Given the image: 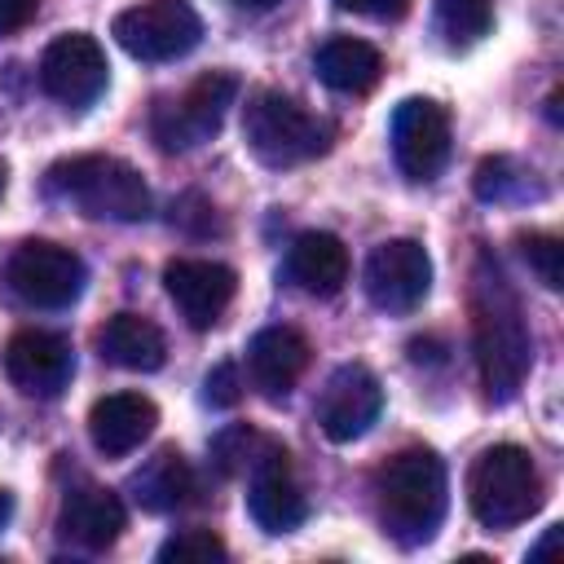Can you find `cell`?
I'll return each mask as SVG.
<instances>
[{
	"label": "cell",
	"mask_w": 564,
	"mask_h": 564,
	"mask_svg": "<svg viewBox=\"0 0 564 564\" xmlns=\"http://www.w3.org/2000/svg\"><path fill=\"white\" fill-rule=\"evenodd\" d=\"M247 370H251V383L278 401L286 397L300 375L308 370V339L295 330V326H264L256 330V339L247 344Z\"/></svg>",
	"instance_id": "cell-16"
},
{
	"label": "cell",
	"mask_w": 564,
	"mask_h": 564,
	"mask_svg": "<svg viewBox=\"0 0 564 564\" xmlns=\"http://www.w3.org/2000/svg\"><path fill=\"white\" fill-rule=\"evenodd\" d=\"M110 31L119 48L137 62H176L198 44L203 22L189 9V0H141L123 9Z\"/></svg>",
	"instance_id": "cell-7"
},
{
	"label": "cell",
	"mask_w": 564,
	"mask_h": 564,
	"mask_svg": "<svg viewBox=\"0 0 564 564\" xmlns=\"http://www.w3.org/2000/svg\"><path fill=\"white\" fill-rule=\"evenodd\" d=\"M511 185H520V176H511V159H485L476 167V194L480 198H511Z\"/></svg>",
	"instance_id": "cell-27"
},
{
	"label": "cell",
	"mask_w": 564,
	"mask_h": 564,
	"mask_svg": "<svg viewBox=\"0 0 564 564\" xmlns=\"http://www.w3.org/2000/svg\"><path fill=\"white\" fill-rule=\"evenodd\" d=\"M242 9H273V4H282V0H238Z\"/></svg>",
	"instance_id": "cell-33"
},
{
	"label": "cell",
	"mask_w": 564,
	"mask_h": 564,
	"mask_svg": "<svg viewBox=\"0 0 564 564\" xmlns=\"http://www.w3.org/2000/svg\"><path fill=\"white\" fill-rule=\"evenodd\" d=\"M106 79H110L106 53L84 31L57 35L44 48V57H40V88L48 97H57L62 106H88V101H97L106 93Z\"/></svg>",
	"instance_id": "cell-10"
},
{
	"label": "cell",
	"mask_w": 564,
	"mask_h": 564,
	"mask_svg": "<svg viewBox=\"0 0 564 564\" xmlns=\"http://www.w3.org/2000/svg\"><path fill=\"white\" fill-rule=\"evenodd\" d=\"M317 79L335 93H370L383 75V57L375 44L357 40V35H330L317 53H313Z\"/></svg>",
	"instance_id": "cell-20"
},
{
	"label": "cell",
	"mask_w": 564,
	"mask_h": 564,
	"mask_svg": "<svg viewBox=\"0 0 564 564\" xmlns=\"http://www.w3.org/2000/svg\"><path fill=\"white\" fill-rule=\"evenodd\" d=\"M379 410H383V388H379V379H375L366 366H357V361H352V366H339V370L326 379L322 397H317V423H322V432H326L335 445L366 436L370 423L379 419Z\"/></svg>",
	"instance_id": "cell-12"
},
{
	"label": "cell",
	"mask_w": 564,
	"mask_h": 564,
	"mask_svg": "<svg viewBox=\"0 0 564 564\" xmlns=\"http://www.w3.org/2000/svg\"><path fill=\"white\" fill-rule=\"evenodd\" d=\"M163 286H167L172 304L181 308V317L194 330H207L229 308V300L238 291V273L220 260H172L163 269Z\"/></svg>",
	"instance_id": "cell-14"
},
{
	"label": "cell",
	"mask_w": 564,
	"mask_h": 564,
	"mask_svg": "<svg viewBox=\"0 0 564 564\" xmlns=\"http://www.w3.org/2000/svg\"><path fill=\"white\" fill-rule=\"evenodd\" d=\"M467 502L485 529H511L542 507V476L524 445H489L467 471Z\"/></svg>",
	"instance_id": "cell-5"
},
{
	"label": "cell",
	"mask_w": 564,
	"mask_h": 564,
	"mask_svg": "<svg viewBox=\"0 0 564 564\" xmlns=\"http://www.w3.org/2000/svg\"><path fill=\"white\" fill-rule=\"evenodd\" d=\"M84 278H88L84 260L70 247L44 242V238L22 242L4 264L9 291L31 308H66V304H75L79 291H84Z\"/></svg>",
	"instance_id": "cell-8"
},
{
	"label": "cell",
	"mask_w": 564,
	"mask_h": 564,
	"mask_svg": "<svg viewBox=\"0 0 564 564\" xmlns=\"http://www.w3.org/2000/svg\"><path fill=\"white\" fill-rule=\"evenodd\" d=\"M555 542H560V524H551V529H546V538H542V542H538V546L529 551V560H542V555H546V551H551Z\"/></svg>",
	"instance_id": "cell-31"
},
{
	"label": "cell",
	"mask_w": 564,
	"mask_h": 564,
	"mask_svg": "<svg viewBox=\"0 0 564 564\" xmlns=\"http://www.w3.org/2000/svg\"><path fill=\"white\" fill-rule=\"evenodd\" d=\"M207 401L212 405H234L238 397H242V383H238V366L234 361H220L212 375H207Z\"/></svg>",
	"instance_id": "cell-28"
},
{
	"label": "cell",
	"mask_w": 564,
	"mask_h": 564,
	"mask_svg": "<svg viewBox=\"0 0 564 564\" xmlns=\"http://www.w3.org/2000/svg\"><path fill=\"white\" fill-rule=\"evenodd\" d=\"M471 344H476L485 397L494 405L511 401L533 366V339L507 273L489 251H480L471 269Z\"/></svg>",
	"instance_id": "cell-1"
},
{
	"label": "cell",
	"mask_w": 564,
	"mask_h": 564,
	"mask_svg": "<svg viewBox=\"0 0 564 564\" xmlns=\"http://www.w3.org/2000/svg\"><path fill=\"white\" fill-rule=\"evenodd\" d=\"M123 520H128V511H123L119 494L115 489H101V485H79L62 502V533L75 538L88 551L115 546L119 533H123Z\"/></svg>",
	"instance_id": "cell-18"
},
{
	"label": "cell",
	"mask_w": 564,
	"mask_h": 564,
	"mask_svg": "<svg viewBox=\"0 0 564 564\" xmlns=\"http://www.w3.org/2000/svg\"><path fill=\"white\" fill-rule=\"evenodd\" d=\"M520 251L546 291L564 286V247L555 234H520Z\"/></svg>",
	"instance_id": "cell-26"
},
{
	"label": "cell",
	"mask_w": 564,
	"mask_h": 564,
	"mask_svg": "<svg viewBox=\"0 0 564 564\" xmlns=\"http://www.w3.org/2000/svg\"><path fill=\"white\" fill-rule=\"evenodd\" d=\"M189 494H194V471H189V463H185L176 449H159V454L132 476V498H137V507H141V511H154V516L176 511Z\"/></svg>",
	"instance_id": "cell-22"
},
{
	"label": "cell",
	"mask_w": 564,
	"mask_h": 564,
	"mask_svg": "<svg viewBox=\"0 0 564 564\" xmlns=\"http://www.w3.org/2000/svg\"><path fill=\"white\" fill-rule=\"evenodd\" d=\"M366 295L383 313H410L432 291V260L414 238H388L366 256Z\"/></svg>",
	"instance_id": "cell-9"
},
{
	"label": "cell",
	"mask_w": 564,
	"mask_h": 564,
	"mask_svg": "<svg viewBox=\"0 0 564 564\" xmlns=\"http://www.w3.org/2000/svg\"><path fill=\"white\" fill-rule=\"evenodd\" d=\"M273 441H264L260 432H251V427H225L216 441H212V463L225 471V476H238V471H251L256 467V458L269 449Z\"/></svg>",
	"instance_id": "cell-24"
},
{
	"label": "cell",
	"mask_w": 564,
	"mask_h": 564,
	"mask_svg": "<svg viewBox=\"0 0 564 564\" xmlns=\"http://www.w3.org/2000/svg\"><path fill=\"white\" fill-rule=\"evenodd\" d=\"M97 348L106 361L123 366V370H159L167 357L163 330L141 317V313H115L106 317V326L97 330Z\"/></svg>",
	"instance_id": "cell-21"
},
{
	"label": "cell",
	"mask_w": 564,
	"mask_h": 564,
	"mask_svg": "<svg viewBox=\"0 0 564 564\" xmlns=\"http://www.w3.org/2000/svg\"><path fill=\"white\" fill-rule=\"evenodd\" d=\"M40 13V0H0V35L22 31Z\"/></svg>",
	"instance_id": "cell-30"
},
{
	"label": "cell",
	"mask_w": 564,
	"mask_h": 564,
	"mask_svg": "<svg viewBox=\"0 0 564 564\" xmlns=\"http://www.w3.org/2000/svg\"><path fill=\"white\" fill-rule=\"evenodd\" d=\"M392 154L410 181H432L449 159V115L432 97H405L392 110Z\"/></svg>",
	"instance_id": "cell-11"
},
{
	"label": "cell",
	"mask_w": 564,
	"mask_h": 564,
	"mask_svg": "<svg viewBox=\"0 0 564 564\" xmlns=\"http://www.w3.org/2000/svg\"><path fill=\"white\" fill-rule=\"evenodd\" d=\"M445 463L432 449H401L379 471V520L401 546L427 542L445 520Z\"/></svg>",
	"instance_id": "cell-3"
},
{
	"label": "cell",
	"mask_w": 564,
	"mask_h": 564,
	"mask_svg": "<svg viewBox=\"0 0 564 564\" xmlns=\"http://www.w3.org/2000/svg\"><path fill=\"white\" fill-rule=\"evenodd\" d=\"M159 423V405L141 392H110L88 410V436L106 458L132 454Z\"/></svg>",
	"instance_id": "cell-17"
},
{
	"label": "cell",
	"mask_w": 564,
	"mask_h": 564,
	"mask_svg": "<svg viewBox=\"0 0 564 564\" xmlns=\"http://www.w3.org/2000/svg\"><path fill=\"white\" fill-rule=\"evenodd\" d=\"M4 375L26 397H57L75 375L70 339L57 330H18L4 344Z\"/></svg>",
	"instance_id": "cell-13"
},
{
	"label": "cell",
	"mask_w": 564,
	"mask_h": 564,
	"mask_svg": "<svg viewBox=\"0 0 564 564\" xmlns=\"http://www.w3.org/2000/svg\"><path fill=\"white\" fill-rule=\"evenodd\" d=\"M436 26L454 48H467L494 26V4L489 0H436Z\"/></svg>",
	"instance_id": "cell-23"
},
{
	"label": "cell",
	"mask_w": 564,
	"mask_h": 564,
	"mask_svg": "<svg viewBox=\"0 0 564 564\" xmlns=\"http://www.w3.org/2000/svg\"><path fill=\"white\" fill-rule=\"evenodd\" d=\"M13 516V494L9 489H0V529H4V520Z\"/></svg>",
	"instance_id": "cell-32"
},
{
	"label": "cell",
	"mask_w": 564,
	"mask_h": 564,
	"mask_svg": "<svg viewBox=\"0 0 564 564\" xmlns=\"http://www.w3.org/2000/svg\"><path fill=\"white\" fill-rule=\"evenodd\" d=\"M335 4L339 9H352L361 18H379V22H397L410 9V0H335Z\"/></svg>",
	"instance_id": "cell-29"
},
{
	"label": "cell",
	"mask_w": 564,
	"mask_h": 564,
	"mask_svg": "<svg viewBox=\"0 0 564 564\" xmlns=\"http://www.w3.org/2000/svg\"><path fill=\"white\" fill-rule=\"evenodd\" d=\"M44 189H48V198L75 207L88 220L132 225V220H145L150 216V185H145V176L132 163L115 159V154H75V159H62V163L48 167Z\"/></svg>",
	"instance_id": "cell-2"
},
{
	"label": "cell",
	"mask_w": 564,
	"mask_h": 564,
	"mask_svg": "<svg viewBox=\"0 0 564 564\" xmlns=\"http://www.w3.org/2000/svg\"><path fill=\"white\" fill-rule=\"evenodd\" d=\"M234 97H238V75H229V70L198 75L181 97H167L154 106V119H150L154 141L163 150H194V145L212 141L220 132Z\"/></svg>",
	"instance_id": "cell-6"
},
{
	"label": "cell",
	"mask_w": 564,
	"mask_h": 564,
	"mask_svg": "<svg viewBox=\"0 0 564 564\" xmlns=\"http://www.w3.org/2000/svg\"><path fill=\"white\" fill-rule=\"evenodd\" d=\"M286 278L308 295H335L348 282V247L326 229H308L286 251Z\"/></svg>",
	"instance_id": "cell-19"
},
{
	"label": "cell",
	"mask_w": 564,
	"mask_h": 564,
	"mask_svg": "<svg viewBox=\"0 0 564 564\" xmlns=\"http://www.w3.org/2000/svg\"><path fill=\"white\" fill-rule=\"evenodd\" d=\"M4 189H9V163L0 159V198H4Z\"/></svg>",
	"instance_id": "cell-34"
},
{
	"label": "cell",
	"mask_w": 564,
	"mask_h": 564,
	"mask_svg": "<svg viewBox=\"0 0 564 564\" xmlns=\"http://www.w3.org/2000/svg\"><path fill=\"white\" fill-rule=\"evenodd\" d=\"M242 137L264 167H300L330 150V123L278 88H260L247 97Z\"/></svg>",
	"instance_id": "cell-4"
},
{
	"label": "cell",
	"mask_w": 564,
	"mask_h": 564,
	"mask_svg": "<svg viewBox=\"0 0 564 564\" xmlns=\"http://www.w3.org/2000/svg\"><path fill=\"white\" fill-rule=\"evenodd\" d=\"M247 476H251L247 511H251V520H256L264 533H291L295 524H304L308 502H304V489H300L295 476H291L286 449L269 445V449L256 458V467H251Z\"/></svg>",
	"instance_id": "cell-15"
},
{
	"label": "cell",
	"mask_w": 564,
	"mask_h": 564,
	"mask_svg": "<svg viewBox=\"0 0 564 564\" xmlns=\"http://www.w3.org/2000/svg\"><path fill=\"white\" fill-rule=\"evenodd\" d=\"M225 555L229 551L212 529H181L159 546V564H212Z\"/></svg>",
	"instance_id": "cell-25"
}]
</instances>
